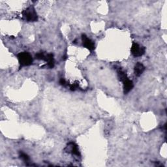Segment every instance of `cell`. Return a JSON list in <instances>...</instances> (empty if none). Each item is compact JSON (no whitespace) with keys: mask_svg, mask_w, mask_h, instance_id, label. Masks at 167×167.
Instances as JSON below:
<instances>
[{"mask_svg":"<svg viewBox=\"0 0 167 167\" xmlns=\"http://www.w3.org/2000/svg\"><path fill=\"white\" fill-rule=\"evenodd\" d=\"M123 90L125 93H128L133 88V83L129 78L126 79L123 82Z\"/></svg>","mask_w":167,"mask_h":167,"instance_id":"6","label":"cell"},{"mask_svg":"<svg viewBox=\"0 0 167 167\" xmlns=\"http://www.w3.org/2000/svg\"><path fill=\"white\" fill-rule=\"evenodd\" d=\"M118 77H119V79L122 82H123L124 81H125L126 79H127V76L126 74L125 73L123 72L122 70L121 69H119L118 71Z\"/></svg>","mask_w":167,"mask_h":167,"instance_id":"9","label":"cell"},{"mask_svg":"<svg viewBox=\"0 0 167 167\" xmlns=\"http://www.w3.org/2000/svg\"><path fill=\"white\" fill-rule=\"evenodd\" d=\"M146 48L144 46H140L136 42H133L131 47V53L135 57H140L144 54Z\"/></svg>","mask_w":167,"mask_h":167,"instance_id":"3","label":"cell"},{"mask_svg":"<svg viewBox=\"0 0 167 167\" xmlns=\"http://www.w3.org/2000/svg\"><path fill=\"white\" fill-rule=\"evenodd\" d=\"M35 58L37 59L40 60H45L46 58V55L43 52H39L35 55Z\"/></svg>","mask_w":167,"mask_h":167,"instance_id":"11","label":"cell"},{"mask_svg":"<svg viewBox=\"0 0 167 167\" xmlns=\"http://www.w3.org/2000/svg\"><path fill=\"white\" fill-rule=\"evenodd\" d=\"M145 70V67L142 63L138 62L135 66V74L136 76H139L141 75Z\"/></svg>","mask_w":167,"mask_h":167,"instance_id":"7","label":"cell"},{"mask_svg":"<svg viewBox=\"0 0 167 167\" xmlns=\"http://www.w3.org/2000/svg\"><path fill=\"white\" fill-rule=\"evenodd\" d=\"M82 40L83 42V45L85 46L86 48H88L89 51H93L95 49V44L91 39H89L88 37L86 35L82 34Z\"/></svg>","mask_w":167,"mask_h":167,"instance_id":"5","label":"cell"},{"mask_svg":"<svg viewBox=\"0 0 167 167\" xmlns=\"http://www.w3.org/2000/svg\"><path fill=\"white\" fill-rule=\"evenodd\" d=\"M78 88V84L77 83H75V84H73L70 85V89L73 91H75L76 89H77Z\"/></svg>","mask_w":167,"mask_h":167,"instance_id":"12","label":"cell"},{"mask_svg":"<svg viewBox=\"0 0 167 167\" xmlns=\"http://www.w3.org/2000/svg\"><path fill=\"white\" fill-rule=\"evenodd\" d=\"M59 84L62 86H65L66 84V81L64 78H61L59 80Z\"/></svg>","mask_w":167,"mask_h":167,"instance_id":"13","label":"cell"},{"mask_svg":"<svg viewBox=\"0 0 167 167\" xmlns=\"http://www.w3.org/2000/svg\"><path fill=\"white\" fill-rule=\"evenodd\" d=\"M47 62V65L49 68H53L54 67V59L52 54H48L46 55L45 60Z\"/></svg>","mask_w":167,"mask_h":167,"instance_id":"8","label":"cell"},{"mask_svg":"<svg viewBox=\"0 0 167 167\" xmlns=\"http://www.w3.org/2000/svg\"><path fill=\"white\" fill-rule=\"evenodd\" d=\"M20 157H21V159L23 160L24 162H28L29 161V158L28 155L23 152L20 153Z\"/></svg>","mask_w":167,"mask_h":167,"instance_id":"10","label":"cell"},{"mask_svg":"<svg viewBox=\"0 0 167 167\" xmlns=\"http://www.w3.org/2000/svg\"><path fill=\"white\" fill-rule=\"evenodd\" d=\"M65 151L67 153H71L72 154L76 155V156H80L79 149L78 148V146L74 142H70L68 144L67 146L65 148Z\"/></svg>","mask_w":167,"mask_h":167,"instance_id":"4","label":"cell"},{"mask_svg":"<svg viewBox=\"0 0 167 167\" xmlns=\"http://www.w3.org/2000/svg\"><path fill=\"white\" fill-rule=\"evenodd\" d=\"M22 16L24 19L28 22H35L38 20L37 14L33 6H30L24 10L22 12Z\"/></svg>","mask_w":167,"mask_h":167,"instance_id":"1","label":"cell"},{"mask_svg":"<svg viewBox=\"0 0 167 167\" xmlns=\"http://www.w3.org/2000/svg\"><path fill=\"white\" fill-rule=\"evenodd\" d=\"M18 59L22 67L30 65L33 62V58L28 52H21L18 54Z\"/></svg>","mask_w":167,"mask_h":167,"instance_id":"2","label":"cell"}]
</instances>
